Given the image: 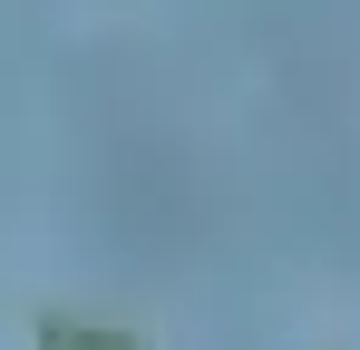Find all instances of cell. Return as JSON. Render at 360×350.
I'll use <instances>...</instances> for the list:
<instances>
[{
    "label": "cell",
    "instance_id": "1",
    "mask_svg": "<svg viewBox=\"0 0 360 350\" xmlns=\"http://www.w3.org/2000/svg\"><path fill=\"white\" fill-rule=\"evenodd\" d=\"M39 350H146L136 331H88V321H39Z\"/></svg>",
    "mask_w": 360,
    "mask_h": 350
}]
</instances>
